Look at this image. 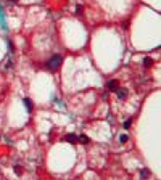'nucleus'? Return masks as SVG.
I'll use <instances>...</instances> for the list:
<instances>
[{
	"label": "nucleus",
	"mask_w": 161,
	"mask_h": 180,
	"mask_svg": "<svg viewBox=\"0 0 161 180\" xmlns=\"http://www.w3.org/2000/svg\"><path fill=\"white\" fill-rule=\"evenodd\" d=\"M61 61H63V58H61L60 55H55V56L50 58V61H49V64H47V66H49L50 69H58L61 66Z\"/></svg>",
	"instance_id": "f257e3e1"
},
{
	"label": "nucleus",
	"mask_w": 161,
	"mask_h": 180,
	"mask_svg": "<svg viewBox=\"0 0 161 180\" xmlns=\"http://www.w3.org/2000/svg\"><path fill=\"white\" fill-rule=\"evenodd\" d=\"M107 87H108V90H113V92H115V90L119 87V85H118V80H108Z\"/></svg>",
	"instance_id": "f03ea898"
},
{
	"label": "nucleus",
	"mask_w": 161,
	"mask_h": 180,
	"mask_svg": "<svg viewBox=\"0 0 161 180\" xmlns=\"http://www.w3.org/2000/svg\"><path fill=\"white\" fill-rule=\"evenodd\" d=\"M116 92H118V98H119V100H124V98L127 97V90L126 89H119V87H118Z\"/></svg>",
	"instance_id": "7ed1b4c3"
},
{
	"label": "nucleus",
	"mask_w": 161,
	"mask_h": 180,
	"mask_svg": "<svg viewBox=\"0 0 161 180\" xmlns=\"http://www.w3.org/2000/svg\"><path fill=\"white\" fill-rule=\"evenodd\" d=\"M24 105H26L28 111H32V108H34V105H32V101L29 100V98H24Z\"/></svg>",
	"instance_id": "20e7f679"
},
{
	"label": "nucleus",
	"mask_w": 161,
	"mask_h": 180,
	"mask_svg": "<svg viewBox=\"0 0 161 180\" xmlns=\"http://www.w3.org/2000/svg\"><path fill=\"white\" fill-rule=\"evenodd\" d=\"M76 138H78V137H76ZM78 140H79L80 143H84V145H87V143L90 142V140H89V137H87V135H80V137L78 138Z\"/></svg>",
	"instance_id": "39448f33"
},
{
	"label": "nucleus",
	"mask_w": 161,
	"mask_h": 180,
	"mask_svg": "<svg viewBox=\"0 0 161 180\" xmlns=\"http://www.w3.org/2000/svg\"><path fill=\"white\" fill-rule=\"evenodd\" d=\"M65 140H66L68 143H74L76 142V135H73V134L71 135H66V138H65Z\"/></svg>",
	"instance_id": "423d86ee"
},
{
	"label": "nucleus",
	"mask_w": 161,
	"mask_h": 180,
	"mask_svg": "<svg viewBox=\"0 0 161 180\" xmlns=\"http://www.w3.org/2000/svg\"><path fill=\"white\" fill-rule=\"evenodd\" d=\"M152 64H153L152 58H144V66H147V68H148V66H152Z\"/></svg>",
	"instance_id": "0eeeda50"
},
{
	"label": "nucleus",
	"mask_w": 161,
	"mask_h": 180,
	"mask_svg": "<svg viewBox=\"0 0 161 180\" xmlns=\"http://www.w3.org/2000/svg\"><path fill=\"white\" fill-rule=\"evenodd\" d=\"M15 174H18V175L23 174V169H21L20 166H15Z\"/></svg>",
	"instance_id": "6e6552de"
},
{
	"label": "nucleus",
	"mask_w": 161,
	"mask_h": 180,
	"mask_svg": "<svg viewBox=\"0 0 161 180\" xmlns=\"http://www.w3.org/2000/svg\"><path fill=\"white\" fill-rule=\"evenodd\" d=\"M140 175H142V177H147V175H150V172L147 171V169H144V171L140 172Z\"/></svg>",
	"instance_id": "1a4fd4ad"
},
{
	"label": "nucleus",
	"mask_w": 161,
	"mask_h": 180,
	"mask_svg": "<svg viewBox=\"0 0 161 180\" xmlns=\"http://www.w3.org/2000/svg\"><path fill=\"white\" fill-rule=\"evenodd\" d=\"M119 142H121V143L127 142V135H121V137H119Z\"/></svg>",
	"instance_id": "9d476101"
},
{
	"label": "nucleus",
	"mask_w": 161,
	"mask_h": 180,
	"mask_svg": "<svg viewBox=\"0 0 161 180\" xmlns=\"http://www.w3.org/2000/svg\"><path fill=\"white\" fill-rule=\"evenodd\" d=\"M131 127V119L129 121H126V122H124V129H129Z\"/></svg>",
	"instance_id": "9b49d317"
},
{
	"label": "nucleus",
	"mask_w": 161,
	"mask_h": 180,
	"mask_svg": "<svg viewBox=\"0 0 161 180\" xmlns=\"http://www.w3.org/2000/svg\"><path fill=\"white\" fill-rule=\"evenodd\" d=\"M76 10H78V13H82V7H80V5H78V8H76Z\"/></svg>",
	"instance_id": "f8f14e48"
},
{
	"label": "nucleus",
	"mask_w": 161,
	"mask_h": 180,
	"mask_svg": "<svg viewBox=\"0 0 161 180\" xmlns=\"http://www.w3.org/2000/svg\"><path fill=\"white\" fill-rule=\"evenodd\" d=\"M10 2H18V0H10Z\"/></svg>",
	"instance_id": "ddd939ff"
}]
</instances>
